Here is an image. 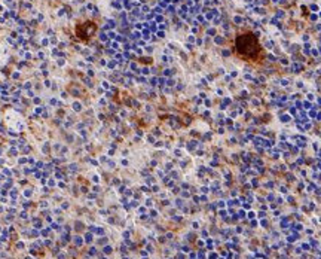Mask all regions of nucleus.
Segmentation results:
<instances>
[{
  "instance_id": "1",
  "label": "nucleus",
  "mask_w": 321,
  "mask_h": 259,
  "mask_svg": "<svg viewBox=\"0 0 321 259\" xmlns=\"http://www.w3.org/2000/svg\"><path fill=\"white\" fill-rule=\"evenodd\" d=\"M236 45H238V46H236L238 48V52L244 54V55H254V54L257 52V49H259L256 39L253 36H250V34L241 36V37L238 39V42H236Z\"/></svg>"
},
{
  "instance_id": "2",
  "label": "nucleus",
  "mask_w": 321,
  "mask_h": 259,
  "mask_svg": "<svg viewBox=\"0 0 321 259\" xmlns=\"http://www.w3.org/2000/svg\"><path fill=\"white\" fill-rule=\"evenodd\" d=\"M94 30H95V26L92 22H83L82 26L78 27V36L82 39H86L88 36H91L94 33Z\"/></svg>"
}]
</instances>
